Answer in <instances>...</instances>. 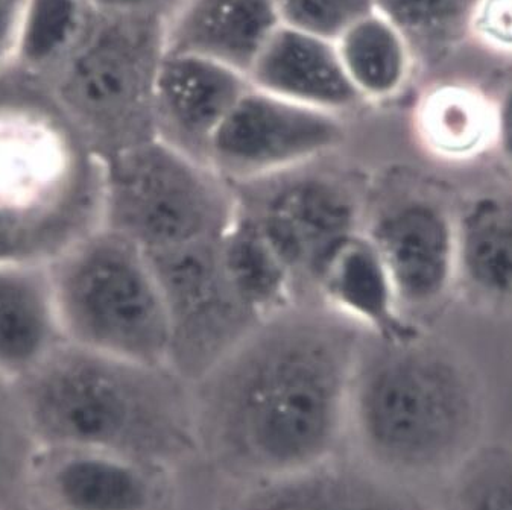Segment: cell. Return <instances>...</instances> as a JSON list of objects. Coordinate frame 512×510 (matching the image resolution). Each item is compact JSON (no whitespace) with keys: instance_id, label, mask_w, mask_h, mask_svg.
I'll return each mask as SVG.
<instances>
[{"instance_id":"6da1fadb","label":"cell","mask_w":512,"mask_h":510,"mask_svg":"<svg viewBox=\"0 0 512 510\" xmlns=\"http://www.w3.org/2000/svg\"><path fill=\"white\" fill-rule=\"evenodd\" d=\"M365 334L320 300L260 319L193 381L198 438L222 466L260 480L330 462Z\"/></svg>"},{"instance_id":"7a4b0ae2","label":"cell","mask_w":512,"mask_h":510,"mask_svg":"<svg viewBox=\"0 0 512 510\" xmlns=\"http://www.w3.org/2000/svg\"><path fill=\"white\" fill-rule=\"evenodd\" d=\"M478 377L423 333L365 334L351 380L348 432L377 473L391 479L453 476L482 445Z\"/></svg>"},{"instance_id":"3957f363","label":"cell","mask_w":512,"mask_h":510,"mask_svg":"<svg viewBox=\"0 0 512 510\" xmlns=\"http://www.w3.org/2000/svg\"><path fill=\"white\" fill-rule=\"evenodd\" d=\"M19 383L40 445L89 448L154 466L198 439L192 392L171 366H152L66 340Z\"/></svg>"},{"instance_id":"277c9868","label":"cell","mask_w":512,"mask_h":510,"mask_svg":"<svg viewBox=\"0 0 512 510\" xmlns=\"http://www.w3.org/2000/svg\"><path fill=\"white\" fill-rule=\"evenodd\" d=\"M104 160L8 64L0 72V262L51 265L102 227Z\"/></svg>"},{"instance_id":"5b68a950","label":"cell","mask_w":512,"mask_h":510,"mask_svg":"<svg viewBox=\"0 0 512 510\" xmlns=\"http://www.w3.org/2000/svg\"><path fill=\"white\" fill-rule=\"evenodd\" d=\"M166 23L87 10L69 48L48 66H10L105 160L155 139L154 85Z\"/></svg>"},{"instance_id":"8992f818","label":"cell","mask_w":512,"mask_h":510,"mask_svg":"<svg viewBox=\"0 0 512 510\" xmlns=\"http://www.w3.org/2000/svg\"><path fill=\"white\" fill-rule=\"evenodd\" d=\"M49 269L66 340L130 362L169 366L168 309L142 249L101 227Z\"/></svg>"},{"instance_id":"52a82bcc","label":"cell","mask_w":512,"mask_h":510,"mask_svg":"<svg viewBox=\"0 0 512 510\" xmlns=\"http://www.w3.org/2000/svg\"><path fill=\"white\" fill-rule=\"evenodd\" d=\"M102 227L145 254L222 239L238 199L209 164L152 139L105 158Z\"/></svg>"},{"instance_id":"ba28073f","label":"cell","mask_w":512,"mask_h":510,"mask_svg":"<svg viewBox=\"0 0 512 510\" xmlns=\"http://www.w3.org/2000/svg\"><path fill=\"white\" fill-rule=\"evenodd\" d=\"M320 161L233 184L238 215L279 254L298 300H317L318 281L333 255L365 230L358 190L347 178L318 167Z\"/></svg>"},{"instance_id":"9c48e42d","label":"cell","mask_w":512,"mask_h":510,"mask_svg":"<svg viewBox=\"0 0 512 510\" xmlns=\"http://www.w3.org/2000/svg\"><path fill=\"white\" fill-rule=\"evenodd\" d=\"M146 255L168 309L169 366L193 383L262 318L234 287L222 259L221 239Z\"/></svg>"},{"instance_id":"30bf717a","label":"cell","mask_w":512,"mask_h":510,"mask_svg":"<svg viewBox=\"0 0 512 510\" xmlns=\"http://www.w3.org/2000/svg\"><path fill=\"white\" fill-rule=\"evenodd\" d=\"M345 139V116L251 85L216 131L207 163L228 183H250L323 160Z\"/></svg>"},{"instance_id":"8fae6325","label":"cell","mask_w":512,"mask_h":510,"mask_svg":"<svg viewBox=\"0 0 512 510\" xmlns=\"http://www.w3.org/2000/svg\"><path fill=\"white\" fill-rule=\"evenodd\" d=\"M406 318L437 309L455 287V213L424 195L396 199L365 224Z\"/></svg>"},{"instance_id":"7c38bea8","label":"cell","mask_w":512,"mask_h":510,"mask_svg":"<svg viewBox=\"0 0 512 510\" xmlns=\"http://www.w3.org/2000/svg\"><path fill=\"white\" fill-rule=\"evenodd\" d=\"M152 470L104 451L40 445L29 476L31 509L152 510Z\"/></svg>"},{"instance_id":"4fadbf2b","label":"cell","mask_w":512,"mask_h":510,"mask_svg":"<svg viewBox=\"0 0 512 510\" xmlns=\"http://www.w3.org/2000/svg\"><path fill=\"white\" fill-rule=\"evenodd\" d=\"M250 87L248 76L230 67L166 52L154 85L155 139L209 164L216 131Z\"/></svg>"},{"instance_id":"5bb4252c","label":"cell","mask_w":512,"mask_h":510,"mask_svg":"<svg viewBox=\"0 0 512 510\" xmlns=\"http://www.w3.org/2000/svg\"><path fill=\"white\" fill-rule=\"evenodd\" d=\"M254 89L327 113H351L364 102L353 89L335 41L280 25L248 72Z\"/></svg>"},{"instance_id":"9a60e30c","label":"cell","mask_w":512,"mask_h":510,"mask_svg":"<svg viewBox=\"0 0 512 510\" xmlns=\"http://www.w3.org/2000/svg\"><path fill=\"white\" fill-rule=\"evenodd\" d=\"M234 510H435L408 485L330 462L260 482Z\"/></svg>"},{"instance_id":"2e32d148","label":"cell","mask_w":512,"mask_h":510,"mask_svg":"<svg viewBox=\"0 0 512 510\" xmlns=\"http://www.w3.org/2000/svg\"><path fill=\"white\" fill-rule=\"evenodd\" d=\"M280 25L274 0H184L166 23V52L206 58L248 76Z\"/></svg>"},{"instance_id":"e0dca14e","label":"cell","mask_w":512,"mask_h":510,"mask_svg":"<svg viewBox=\"0 0 512 510\" xmlns=\"http://www.w3.org/2000/svg\"><path fill=\"white\" fill-rule=\"evenodd\" d=\"M455 287L471 303L512 313V193L482 192L455 213Z\"/></svg>"},{"instance_id":"ac0fdd59","label":"cell","mask_w":512,"mask_h":510,"mask_svg":"<svg viewBox=\"0 0 512 510\" xmlns=\"http://www.w3.org/2000/svg\"><path fill=\"white\" fill-rule=\"evenodd\" d=\"M64 342L49 265L0 262V375L22 380Z\"/></svg>"},{"instance_id":"d6986e66","label":"cell","mask_w":512,"mask_h":510,"mask_svg":"<svg viewBox=\"0 0 512 510\" xmlns=\"http://www.w3.org/2000/svg\"><path fill=\"white\" fill-rule=\"evenodd\" d=\"M315 296L370 336L403 340L421 333L403 313L388 269L365 230L333 255Z\"/></svg>"},{"instance_id":"ffe728a7","label":"cell","mask_w":512,"mask_h":510,"mask_svg":"<svg viewBox=\"0 0 512 510\" xmlns=\"http://www.w3.org/2000/svg\"><path fill=\"white\" fill-rule=\"evenodd\" d=\"M342 67L364 104L396 98L414 72L415 55L394 23L374 10L335 40Z\"/></svg>"},{"instance_id":"44dd1931","label":"cell","mask_w":512,"mask_h":510,"mask_svg":"<svg viewBox=\"0 0 512 510\" xmlns=\"http://www.w3.org/2000/svg\"><path fill=\"white\" fill-rule=\"evenodd\" d=\"M221 252L234 287L260 318L298 300L291 272L279 254L238 211L222 236Z\"/></svg>"},{"instance_id":"7402d4cb","label":"cell","mask_w":512,"mask_h":510,"mask_svg":"<svg viewBox=\"0 0 512 510\" xmlns=\"http://www.w3.org/2000/svg\"><path fill=\"white\" fill-rule=\"evenodd\" d=\"M493 126V104L459 87L430 93L418 113L421 140L444 160H470L491 148Z\"/></svg>"},{"instance_id":"603a6c76","label":"cell","mask_w":512,"mask_h":510,"mask_svg":"<svg viewBox=\"0 0 512 510\" xmlns=\"http://www.w3.org/2000/svg\"><path fill=\"white\" fill-rule=\"evenodd\" d=\"M38 448L19 383L0 375V510H32L29 476Z\"/></svg>"},{"instance_id":"cb8c5ba5","label":"cell","mask_w":512,"mask_h":510,"mask_svg":"<svg viewBox=\"0 0 512 510\" xmlns=\"http://www.w3.org/2000/svg\"><path fill=\"white\" fill-rule=\"evenodd\" d=\"M83 0H25L11 64L37 70L57 60L86 19Z\"/></svg>"},{"instance_id":"d4e9b609","label":"cell","mask_w":512,"mask_h":510,"mask_svg":"<svg viewBox=\"0 0 512 510\" xmlns=\"http://www.w3.org/2000/svg\"><path fill=\"white\" fill-rule=\"evenodd\" d=\"M449 510H512V445L482 444L459 466Z\"/></svg>"},{"instance_id":"484cf974","label":"cell","mask_w":512,"mask_h":510,"mask_svg":"<svg viewBox=\"0 0 512 510\" xmlns=\"http://www.w3.org/2000/svg\"><path fill=\"white\" fill-rule=\"evenodd\" d=\"M376 10L394 23L409 41L414 55L421 48L452 40L470 28L481 0H374Z\"/></svg>"},{"instance_id":"4316f807","label":"cell","mask_w":512,"mask_h":510,"mask_svg":"<svg viewBox=\"0 0 512 510\" xmlns=\"http://www.w3.org/2000/svg\"><path fill=\"white\" fill-rule=\"evenodd\" d=\"M274 5L283 26L332 41L376 10L374 0H274Z\"/></svg>"},{"instance_id":"83f0119b","label":"cell","mask_w":512,"mask_h":510,"mask_svg":"<svg viewBox=\"0 0 512 510\" xmlns=\"http://www.w3.org/2000/svg\"><path fill=\"white\" fill-rule=\"evenodd\" d=\"M470 28L493 45L512 48V0H481Z\"/></svg>"},{"instance_id":"f1b7e54d","label":"cell","mask_w":512,"mask_h":510,"mask_svg":"<svg viewBox=\"0 0 512 510\" xmlns=\"http://www.w3.org/2000/svg\"><path fill=\"white\" fill-rule=\"evenodd\" d=\"M83 2L87 7L101 13L149 17V19L168 23L184 0H83Z\"/></svg>"},{"instance_id":"f546056e","label":"cell","mask_w":512,"mask_h":510,"mask_svg":"<svg viewBox=\"0 0 512 510\" xmlns=\"http://www.w3.org/2000/svg\"><path fill=\"white\" fill-rule=\"evenodd\" d=\"M493 143L500 161L512 174V82L500 92L493 102Z\"/></svg>"},{"instance_id":"4dcf8cb0","label":"cell","mask_w":512,"mask_h":510,"mask_svg":"<svg viewBox=\"0 0 512 510\" xmlns=\"http://www.w3.org/2000/svg\"><path fill=\"white\" fill-rule=\"evenodd\" d=\"M25 0H0V72L13 61Z\"/></svg>"}]
</instances>
